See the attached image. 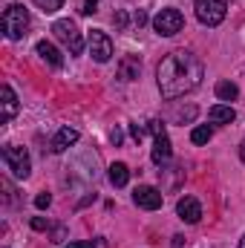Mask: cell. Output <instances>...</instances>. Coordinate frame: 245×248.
<instances>
[{"label":"cell","mask_w":245,"mask_h":248,"mask_svg":"<svg viewBox=\"0 0 245 248\" xmlns=\"http://www.w3.org/2000/svg\"><path fill=\"white\" fill-rule=\"evenodd\" d=\"M156 78H159L162 95L173 101V98H179L184 93H193V90L202 84L205 66H202V61H199L193 52L176 49V52H170V55L162 58L159 69H156Z\"/></svg>","instance_id":"6da1fadb"},{"label":"cell","mask_w":245,"mask_h":248,"mask_svg":"<svg viewBox=\"0 0 245 248\" xmlns=\"http://www.w3.org/2000/svg\"><path fill=\"white\" fill-rule=\"evenodd\" d=\"M29 12L23 9V6H17V3H12V6H6L3 9V17H0V26H3V35L9 38V41H20L26 32H29Z\"/></svg>","instance_id":"7a4b0ae2"},{"label":"cell","mask_w":245,"mask_h":248,"mask_svg":"<svg viewBox=\"0 0 245 248\" xmlns=\"http://www.w3.org/2000/svg\"><path fill=\"white\" fill-rule=\"evenodd\" d=\"M3 165H6V170L15 179H26L29 170H32V162H29L26 147H17V144H6L3 147Z\"/></svg>","instance_id":"3957f363"},{"label":"cell","mask_w":245,"mask_h":248,"mask_svg":"<svg viewBox=\"0 0 245 248\" xmlns=\"http://www.w3.org/2000/svg\"><path fill=\"white\" fill-rule=\"evenodd\" d=\"M184 26V17L179 9H173V6H168V9H159V15L153 17V29L162 35V38H173V35H179Z\"/></svg>","instance_id":"277c9868"},{"label":"cell","mask_w":245,"mask_h":248,"mask_svg":"<svg viewBox=\"0 0 245 248\" xmlns=\"http://www.w3.org/2000/svg\"><path fill=\"white\" fill-rule=\"evenodd\" d=\"M52 35L61 41V44L69 49V52H72V55H78V52L84 49V38H81L78 26H75L69 17H63V20H55V23H52Z\"/></svg>","instance_id":"5b68a950"},{"label":"cell","mask_w":245,"mask_h":248,"mask_svg":"<svg viewBox=\"0 0 245 248\" xmlns=\"http://www.w3.org/2000/svg\"><path fill=\"white\" fill-rule=\"evenodd\" d=\"M196 17L205 26H219L228 12V0H196Z\"/></svg>","instance_id":"8992f818"},{"label":"cell","mask_w":245,"mask_h":248,"mask_svg":"<svg viewBox=\"0 0 245 248\" xmlns=\"http://www.w3.org/2000/svg\"><path fill=\"white\" fill-rule=\"evenodd\" d=\"M150 133H153V162L156 165H168L170 156H173V147H170V136L165 130L162 122H150Z\"/></svg>","instance_id":"52a82bcc"},{"label":"cell","mask_w":245,"mask_h":248,"mask_svg":"<svg viewBox=\"0 0 245 248\" xmlns=\"http://www.w3.org/2000/svg\"><path fill=\"white\" fill-rule=\"evenodd\" d=\"M87 44H90V55H92V61L107 63L110 58H113V41H110V35H107V32H101V29H92Z\"/></svg>","instance_id":"ba28073f"},{"label":"cell","mask_w":245,"mask_h":248,"mask_svg":"<svg viewBox=\"0 0 245 248\" xmlns=\"http://www.w3.org/2000/svg\"><path fill=\"white\" fill-rule=\"evenodd\" d=\"M133 202H136L138 208H144V211H156V208H162L165 193L153 185H138L133 190Z\"/></svg>","instance_id":"9c48e42d"},{"label":"cell","mask_w":245,"mask_h":248,"mask_svg":"<svg viewBox=\"0 0 245 248\" xmlns=\"http://www.w3.org/2000/svg\"><path fill=\"white\" fill-rule=\"evenodd\" d=\"M176 214H179V219H182V222L196 225V222L202 219V205H199V199H196V196H182V199L176 202Z\"/></svg>","instance_id":"30bf717a"},{"label":"cell","mask_w":245,"mask_h":248,"mask_svg":"<svg viewBox=\"0 0 245 248\" xmlns=\"http://www.w3.org/2000/svg\"><path fill=\"white\" fill-rule=\"evenodd\" d=\"M75 141H78V130H75V127H61V130L55 133V139L49 141V150H52V153H63V150L72 147Z\"/></svg>","instance_id":"8fae6325"},{"label":"cell","mask_w":245,"mask_h":248,"mask_svg":"<svg viewBox=\"0 0 245 248\" xmlns=\"http://www.w3.org/2000/svg\"><path fill=\"white\" fill-rule=\"evenodd\" d=\"M0 98H3V122H12L15 119V113H17V95H15V90L9 87V84H3V90H0Z\"/></svg>","instance_id":"7c38bea8"},{"label":"cell","mask_w":245,"mask_h":248,"mask_svg":"<svg viewBox=\"0 0 245 248\" xmlns=\"http://www.w3.org/2000/svg\"><path fill=\"white\" fill-rule=\"evenodd\" d=\"M208 119H211L214 124H234L237 113H234L231 104H214V107L208 110Z\"/></svg>","instance_id":"4fadbf2b"},{"label":"cell","mask_w":245,"mask_h":248,"mask_svg":"<svg viewBox=\"0 0 245 248\" xmlns=\"http://www.w3.org/2000/svg\"><path fill=\"white\" fill-rule=\"evenodd\" d=\"M138 72H141V61H138L136 55H127V58L119 63V78H122V81H136Z\"/></svg>","instance_id":"5bb4252c"},{"label":"cell","mask_w":245,"mask_h":248,"mask_svg":"<svg viewBox=\"0 0 245 248\" xmlns=\"http://www.w3.org/2000/svg\"><path fill=\"white\" fill-rule=\"evenodd\" d=\"M38 55H41L44 61L49 63V66H55V69H58V66L63 63L61 52H58V49H55V46H52L49 41H41V44H38Z\"/></svg>","instance_id":"9a60e30c"},{"label":"cell","mask_w":245,"mask_h":248,"mask_svg":"<svg viewBox=\"0 0 245 248\" xmlns=\"http://www.w3.org/2000/svg\"><path fill=\"white\" fill-rule=\"evenodd\" d=\"M110 182H113L116 187H124L127 182H130V170H127V165H122V162L110 165Z\"/></svg>","instance_id":"2e32d148"},{"label":"cell","mask_w":245,"mask_h":248,"mask_svg":"<svg viewBox=\"0 0 245 248\" xmlns=\"http://www.w3.org/2000/svg\"><path fill=\"white\" fill-rule=\"evenodd\" d=\"M237 95H240V87L234 81H219L216 84V98L219 101H234Z\"/></svg>","instance_id":"e0dca14e"},{"label":"cell","mask_w":245,"mask_h":248,"mask_svg":"<svg viewBox=\"0 0 245 248\" xmlns=\"http://www.w3.org/2000/svg\"><path fill=\"white\" fill-rule=\"evenodd\" d=\"M211 136H214V127H211V124H199V127H193L190 141H193V144H208Z\"/></svg>","instance_id":"ac0fdd59"},{"label":"cell","mask_w":245,"mask_h":248,"mask_svg":"<svg viewBox=\"0 0 245 248\" xmlns=\"http://www.w3.org/2000/svg\"><path fill=\"white\" fill-rule=\"evenodd\" d=\"M32 3H35V6H38L41 12H46V15H52V12H58V9L63 6V0H32Z\"/></svg>","instance_id":"d6986e66"},{"label":"cell","mask_w":245,"mask_h":248,"mask_svg":"<svg viewBox=\"0 0 245 248\" xmlns=\"http://www.w3.org/2000/svg\"><path fill=\"white\" fill-rule=\"evenodd\" d=\"M66 248H107V240L95 237V240H84V243H69Z\"/></svg>","instance_id":"ffe728a7"},{"label":"cell","mask_w":245,"mask_h":248,"mask_svg":"<svg viewBox=\"0 0 245 248\" xmlns=\"http://www.w3.org/2000/svg\"><path fill=\"white\" fill-rule=\"evenodd\" d=\"M35 205L44 211V208H49V205H52V196H49V193H38V196H35Z\"/></svg>","instance_id":"44dd1931"},{"label":"cell","mask_w":245,"mask_h":248,"mask_svg":"<svg viewBox=\"0 0 245 248\" xmlns=\"http://www.w3.org/2000/svg\"><path fill=\"white\" fill-rule=\"evenodd\" d=\"M32 228H35V231H46V228H49V219H44V217H35V219H32Z\"/></svg>","instance_id":"7402d4cb"},{"label":"cell","mask_w":245,"mask_h":248,"mask_svg":"<svg viewBox=\"0 0 245 248\" xmlns=\"http://www.w3.org/2000/svg\"><path fill=\"white\" fill-rule=\"evenodd\" d=\"M84 15H95L98 12V0H84V9H81Z\"/></svg>","instance_id":"603a6c76"},{"label":"cell","mask_w":245,"mask_h":248,"mask_svg":"<svg viewBox=\"0 0 245 248\" xmlns=\"http://www.w3.org/2000/svg\"><path fill=\"white\" fill-rule=\"evenodd\" d=\"M113 23H116L119 29H124V26H127V12H116V15H113Z\"/></svg>","instance_id":"cb8c5ba5"},{"label":"cell","mask_w":245,"mask_h":248,"mask_svg":"<svg viewBox=\"0 0 245 248\" xmlns=\"http://www.w3.org/2000/svg\"><path fill=\"white\" fill-rule=\"evenodd\" d=\"M130 133H133V139H136V141H141V139H144V127H138V124H133V127H130Z\"/></svg>","instance_id":"d4e9b609"},{"label":"cell","mask_w":245,"mask_h":248,"mask_svg":"<svg viewBox=\"0 0 245 248\" xmlns=\"http://www.w3.org/2000/svg\"><path fill=\"white\" fill-rule=\"evenodd\" d=\"M133 20H136V26H144V23H147V15H144V12H141V9H138V12H136V17H133Z\"/></svg>","instance_id":"484cf974"},{"label":"cell","mask_w":245,"mask_h":248,"mask_svg":"<svg viewBox=\"0 0 245 248\" xmlns=\"http://www.w3.org/2000/svg\"><path fill=\"white\" fill-rule=\"evenodd\" d=\"M240 159L245 162V141H243V147H240Z\"/></svg>","instance_id":"4316f807"},{"label":"cell","mask_w":245,"mask_h":248,"mask_svg":"<svg viewBox=\"0 0 245 248\" xmlns=\"http://www.w3.org/2000/svg\"><path fill=\"white\" fill-rule=\"evenodd\" d=\"M240 248H245V237H243V240H240Z\"/></svg>","instance_id":"83f0119b"}]
</instances>
